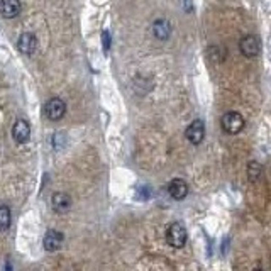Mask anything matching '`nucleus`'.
Segmentation results:
<instances>
[{"label": "nucleus", "mask_w": 271, "mask_h": 271, "mask_svg": "<svg viewBox=\"0 0 271 271\" xmlns=\"http://www.w3.org/2000/svg\"><path fill=\"white\" fill-rule=\"evenodd\" d=\"M221 124L227 134H239L244 129V117L239 112H227L222 116Z\"/></svg>", "instance_id": "obj_1"}, {"label": "nucleus", "mask_w": 271, "mask_h": 271, "mask_svg": "<svg viewBox=\"0 0 271 271\" xmlns=\"http://www.w3.org/2000/svg\"><path fill=\"white\" fill-rule=\"evenodd\" d=\"M166 241L171 248H183L187 242V231L180 222H173L166 231Z\"/></svg>", "instance_id": "obj_2"}, {"label": "nucleus", "mask_w": 271, "mask_h": 271, "mask_svg": "<svg viewBox=\"0 0 271 271\" xmlns=\"http://www.w3.org/2000/svg\"><path fill=\"white\" fill-rule=\"evenodd\" d=\"M65 114H66V103L61 100V98L53 97V98H49V100L46 102V105H44L46 119L56 122V121H60V119H63Z\"/></svg>", "instance_id": "obj_3"}, {"label": "nucleus", "mask_w": 271, "mask_h": 271, "mask_svg": "<svg viewBox=\"0 0 271 271\" xmlns=\"http://www.w3.org/2000/svg\"><path fill=\"white\" fill-rule=\"evenodd\" d=\"M239 49H241V53L244 56H248V58H254V56H258L259 51H261L259 37H256L253 34L244 36L239 42Z\"/></svg>", "instance_id": "obj_4"}, {"label": "nucleus", "mask_w": 271, "mask_h": 271, "mask_svg": "<svg viewBox=\"0 0 271 271\" xmlns=\"http://www.w3.org/2000/svg\"><path fill=\"white\" fill-rule=\"evenodd\" d=\"M65 242V236L61 234L60 231L56 229H49L44 234V239H42V244H44V249L49 251V253H55L58 251Z\"/></svg>", "instance_id": "obj_5"}, {"label": "nucleus", "mask_w": 271, "mask_h": 271, "mask_svg": "<svg viewBox=\"0 0 271 271\" xmlns=\"http://www.w3.org/2000/svg\"><path fill=\"white\" fill-rule=\"evenodd\" d=\"M185 136H187V139L192 142V144H195V146L200 144L203 141V137H205V124L197 119V121H193L192 124L188 126Z\"/></svg>", "instance_id": "obj_6"}, {"label": "nucleus", "mask_w": 271, "mask_h": 271, "mask_svg": "<svg viewBox=\"0 0 271 271\" xmlns=\"http://www.w3.org/2000/svg\"><path fill=\"white\" fill-rule=\"evenodd\" d=\"M12 137L17 144H26L31 137V126L27 121H17L12 127Z\"/></svg>", "instance_id": "obj_7"}, {"label": "nucleus", "mask_w": 271, "mask_h": 271, "mask_svg": "<svg viewBox=\"0 0 271 271\" xmlns=\"http://www.w3.org/2000/svg\"><path fill=\"white\" fill-rule=\"evenodd\" d=\"M36 47H37V37L32 32H24V34L19 36L17 49L22 55H32L36 51Z\"/></svg>", "instance_id": "obj_8"}, {"label": "nucleus", "mask_w": 271, "mask_h": 271, "mask_svg": "<svg viewBox=\"0 0 271 271\" xmlns=\"http://www.w3.org/2000/svg\"><path fill=\"white\" fill-rule=\"evenodd\" d=\"M71 197L68 193H63V192H56L51 198V207L56 213H65L68 212L71 208Z\"/></svg>", "instance_id": "obj_9"}, {"label": "nucleus", "mask_w": 271, "mask_h": 271, "mask_svg": "<svg viewBox=\"0 0 271 271\" xmlns=\"http://www.w3.org/2000/svg\"><path fill=\"white\" fill-rule=\"evenodd\" d=\"M168 193L175 198V200H183V198L188 195V185H187V182L182 180V178L171 180L170 185H168Z\"/></svg>", "instance_id": "obj_10"}, {"label": "nucleus", "mask_w": 271, "mask_h": 271, "mask_svg": "<svg viewBox=\"0 0 271 271\" xmlns=\"http://www.w3.org/2000/svg\"><path fill=\"white\" fill-rule=\"evenodd\" d=\"M0 14L6 19H14L21 14V0H0Z\"/></svg>", "instance_id": "obj_11"}, {"label": "nucleus", "mask_w": 271, "mask_h": 271, "mask_svg": "<svg viewBox=\"0 0 271 271\" xmlns=\"http://www.w3.org/2000/svg\"><path fill=\"white\" fill-rule=\"evenodd\" d=\"M153 32L154 36L161 41H166L171 36V24L166 19H158L153 24Z\"/></svg>", "instance_id": "obj_12"}, {"label": "nucleus", "mask_w": 271, "mask_h": 271, "mask_svg": "<svg viewBox=\"0 0 271 271\" xmlns=\"http://www.w3.org/2000/svg\"><path fill=\"white\" fill-rule=\"evenodd\" d=\"M11 208L7 205H0V231H7L11 227Z\"/></svg>", "instance_id": "obj_13"}, {"label": "nucleus", "mask_w": 271, "mask_h": 271, "mask_svg": "<svg viewBox=\"0 0 271 271\" xmlns=\"http://www.w3.org/2000/svg\"><path fill=\"white\" fill-rule=\"evenodd\" d=\"M261 166L256 163V161H251V163L248 165V177L251 182H258L259 177H261Z\"/></svg>", "instance_id": "obj_14"}, {"label": "nucleus", "mask_w": 271, "mask_h": 271, "mask_svg": "<svg viewBox=\"0 0 271 271\" xmlns=\"http://www.w3.org/2000/svg\"><path fill=\"white\" fill-rule=\"evenodd\" d=\"M102 42H103V47H105V49L111 47V37H109V32L107 31L102 34Z\"/></svg>", "instance_id": "obj_15"}]
</instances>
